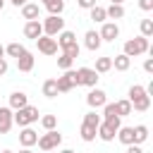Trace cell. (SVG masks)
I'll list each match as a JSON object with an SVG mask.
<instances>
[{
    "mask_svg": "<svg viewBox=\"0 0 153 153\" xmlns=\"http://www.w3.org/2000/svg\"><path fill=\"white\" fill-rule=\"evenodd\" d=\"M12 120H14L19 127H29V124L38 122V108H33V105H24V108H19V110L12 115Z\"/></svg>",
    "mask_w": 153,
    "mask_h": 153,
    "instance_id": "cell-1",
    "label": "cell"
},
{
    "mask_svg": "<svg viewBox=\"0 0 153 153\" xmlns=\"http://www.w3.org/2000/svg\"><path fill=\"white\" fill-rule=\"evenodd\" d=\"M146 50H148V38L146 36H136V38H131V41L124 43V55H129V57L143 55Z\"/></svg>",
    "mask_w": 153,
    "mask_h": 153,
    "instance_id": "cell-2",
    "label": "cell"
},
{
    "mask_svg": "<svg viewBox=\"0 0 153 153\" xmlns=\"http://www.w3.org/2000/svg\"><path fill=\"white\" fill-rule=\"evenodd\" d=\"M74 81H76V86H96V81H98V72L96 69H91V67H79L76 72H74Z\"/></svg>",
    "mask_w": 153,
    "mask_h": 153,
    "instance_id": "cell-3",
    "label": "cell"
},
{
    "mask_svg": "<svg viewBox=\"0 0 153 153\" xmlns=\"http://www.w3.org/2000/svg\"><path fill=\"white\" fill-rule=\"evenodd\" d=\"M38 148L41 151H53V148H57L60 143H62V134L60 131H55V129H48L43 136H38Z\"/></svg>",
    "mask_w": 153,
    "mask_h": 153,
    "instance_id": "cell-4",
    "label": "cell"
},
{
    "mask_svg": "<svg viewBox=\"0 0 153 153\" xmlns=\"http://www.w3.org/2000/svg\"><path fill=\"white\" fill-rule=\"evenodd\" d=\"M41 24H43V33L45 36H57L60 31H65V19L60 14H48V19L41 22Z\"/></svg>",
    "mask_w": 153,
    "mask_h": 153,
    "instance_id": "cell-5",
    "label": "cell"
},
{
    "mask_svg": "<svg viewBox=\"0 0 153 153\" xmlns=\"http://www.w3.org/2000/svg\"><path fill=\"white\" fill-rule=\"evenodd\" d=\"M36 45H38V50L43 53V55H55L57 53V41L53 38V36H38L36 38Z\"/></svg>",
    "mask_w": 153,
    "mask_h": 153,
    "instance_id": "cell-6",
    "label": "cell"
},
{
    "mask_svg": "<svg viewBox=\"0 0 153 153\" xmlns=\"http://www.w3.org/2000/svg\"><path fill=\"white\" fill-rule=\"evenodd\" d=\"M55 81H57V93H67V91H72V88L76 86V81H74V69H65V74L57 76Z\"/></svg>",
    "mask_w": 153,
    "mask_h": 153,
    "instance_id": "cell-7",
    "label": "cell"
},
{
    "mask_svg": "<svg viewBox=\"0 0 153 153\" xmlns=\"http://www.w3.org/2000/svg\"><path fill=\"white\" fill-rule=\"evenodd\" d=\"M103 115H105L103 122H108L112 129H120V127H122L120 115H117V110H115V103H105V105H103Z\"/></svg>",
    "mask_w": 153,
    "mask_h": 153,
    "instance_id": "cell-8",
    "label": "cell"
},
{
    "mask_svg": "<svg viewBox=\"0 0 153 153\" xmlns=\"http://www.w3.org/2000/svg\"><path fill=\"white\" fill-rule=\"evenodd\" d=\"M86 103H88V108H103L105 103H108V98H105V91H100V88H91L88 91V96H86Z\"/></svg>",
    "mask_w": 153,
    "mask_h": 153,
    "instance_id": "cell-9",
    "label": "cell"
},
{
    "mask_svg": "<svg viewBox=\"0 0 153 153\" xmlns=\"http://www.w3.org/2000/svg\"><path fill=\"white\" fill-rule=\"evenodd\" d=\"M98 36H100V41H115L120 36V26L115 22H103V29L98 31Z\"/></svg>",
    "mask_w": 153,
    "mask_h": 153,
    "instance_id": "cell-10",
    "label": "cell"
},
{
    "mask_svg": "<svg viewBox=\"0 0 153 153\" xmlns=\"http://www.w3.org/2000/svg\"><path fill=\"white\" fill-rule=\"evenodd\" d=\"M24 36H26V38H31V41H36L38 36H43V24H41L38 19L26 22V24H24Z\"/></svg>",
    "mask_w": 153,
    "mask_h": 153,
    "instance_id": "cell-11",
    "label": "cell"
},
{
    "mask_svg": "<svg viewBox=\"0 0 153 153\" xmlns=\"http://www.w3.org/2000/svg\"><path fill=\"white\" fill-rule=\"evenodd\" d=\"M36 141H38V134H36L31 127H22V131H19V143H22L24 148H31V146H36Z\"/></svg>",
    "mask_w": 153,
    "mask_h": 153,
    "instance_id": "cell-12",
    "label": "cell"
},
{
    "mask_svg": "<svg viewBox=\"0 0 153 153\" xmlns=\"http://www.w3.org/2000/svg\"><path fill=\"white\" fill-rule=\"evenodd\" d=\"M12 108H5V105H0V134H7L10 129H12Z\"/></svg>",
    "mask_w": 153,
    "mask_h": 153,
    "instance_id": "cell-13",
    "label": "cell"
},
{
    "mask_svg": "<svg viewBox=\"0 0 153 153\" xmlns=\"http://www.w3.org/2000/svg\"><path fill=\"white\" fill-rule=\"evenodd\" d=\"M17 69L19 72H31L33 69V55L29 50H24L19 57H17Z\"/></svg>",
    "mask_w": 153,
    "mask_h": 153,
    "instance_id": "cell-14",
    "label": "cell"
},
{
    "mask_svg": "<svg viewBox=\"0 0 153 153\" xmlns=\"http://www.w3.org/2000/svg\"><path fill=\"white\" fill-rule=\"evenodd\" d=\"M115 134H117V129H112L108 122H100V124L96 127V136H100L103 141H112V139H115Z\"/></svg>",
    "mask_w": 153,
    "mask_h": 153,
    "instance_id": "cell-15",
    "label": "cell"
},
{
    "mask_svg": "<svg viewBox=\"0 0 153 153\" xmlns=\"http://www.w3.org/2000/svg\"><path fill=\"white\" fill-rule=\"evenodd\" d=\"M38 14H41V7H38V5H33V2H24V5H22V17H24L26 22L38 19Z\"/></svg>",
    "mask_w": 153,
    "mask_h": 153,
    "instance_id": "cell-16",
    "label": "cell"
},
{
    "mask_svg": "<svg viewBox=\"0 0 153 153\" xmlns=\"http://www.w3.org/2000/svg\"><path fill=\"white\" fill-rule=\"evenodd\" d=\"M100 43H103V41H100V36H98V31H86V36H84V45H86L88 50L96 53V50L100 48Z\"/></svg>",
    "mask_w": 153,
    "mask_h": 153,
    "instance_id": "cell-17",
    "label": "cell"
},
{
    "mask_svg": "<svg viewBox=\"0 0 153 153\" xmlns=\"http://www.w3.org/2000/svg\"><path fill=\"white\" fill-rule=\"evenodd\" d=\"M129 103H131V110H136V112H146V110L151 108V96L143 93V96H139V98H134V100H129Z\"/></svg>",
    "mask_w": 153,
    "mask_h": 153,
    "instance_id": "cell-18",
    "label": "cell"
},
{
    "mask_svg": "<svg viewBox=\"0 0 153 153\" xmlns=\"http://www.w3.org/2000/svg\"><path fill=\"white\" fill-rule=\"evenodd\" d=\"M24 105H29L26 93H24V91H14V93L10 96V108H12V110H19V108H24Z\"/></svg>",
    "mask_w": 153,
    "mask_h": 153,
    "instance_id": "cell-19",
    "label": "cell"
},
{
    "mask_svg": "<svg viewBox=\"0 0 153 153\" xmlns=\"http://www.w3.org/2000/svg\"><path fill=\"white\" fill-rule=\"evenodd\" d=\"M129 65H131V57H129V55H124V53L112 57V67H115L117 72H127V69H129Z\"/></svg>",
    "mask_w": 153,
    "mask_h": 153,
    "instance_id": "cell-20",
    "label": "cell"
},
{
    "mask_svg": "<svg viewBox=\"0 0 153 153\" xmlns=\"http://www.w3.org/2000/svg\"><path fill=\"white\" fill-rule=\"evenodd\" d=\"M72 43H76V36L72 33V31H60L57 33V48H67V45H72Z\"/></svg>",
    "mask_w": 153,
    "mask_h": 153,
    "instance_id": "cell-21",
    "label": "cell"
},
{
    "mask_svg": "<svg viewBox=\"0 0 153 153\" xmlns=\"http://www.w3.org/2000/svg\"><path fill=\"white\" fill-rule=\"evenodd\" d=\"M115 136H117V139H120V141H122L124 146H129V143H134V129H131V127H120Z\"/></svg>",
    "mask_w": 153,
    "mask_h": 153,
    "instance_id": "cell-22",
    "label": "cell"
},
{
    "mask_svg": "<svg viewBox=\"0 0 153 153\" xmlns=\"http://www.w3.org/2000/svg\"><path fill=\"white\" fill-rule=\"evenodd\" d=\"M93 69H96L98 74H105V72H110V69H112V57H98Z\"/></svg>",
    "mask_w": 153,
    "mask_h": 153,
    "instance_id": "cell-23",
    "label": "cell"
},
{
    "mask_svg": "<svg viewBox=\"0 0 153 153\" xmlns=\"http://www.w3.org/2000/svg\"><path fill=\"white\" fill-rule=\"evenodd\" d=\"M43 96L45 98H55L57 96V81L55 79H45L43 81Z\"/></svg>",
    "mask_w": 153,
    "mask_h": 153,
    "instance_id": "cell-24",
    "label": "cell"
},
{
    "mask_svg": "<svg viewBox=\"0 0 153 153\" xmlns=\"http://www.w3.org/2000/svg\"><path fill=\"white\" fill-rule=\"evenodd\" d=\"M131 129H134V143L141 146V143L148 139V127H146V124H139V127H131Z\"/></svg>",
    "mask_w": 153,
    "mask_h": 153,
    "instance_id": "cell-25",
    "label": "cell"
},
{
    "mask_svg": "<svg viewBox=\"0 0 153 153\" xmlns=\"http://www.w3.org/2000/svg\"><path fill=\"white\" fill-rule=\"evenodd\" d=\"M43 7H45L50 14H62V10H65V0H48Z\"/></svg>",
    "mask_w": 153,
    "mask_h": 153,
    "instance_id": "cell-26",
    "label": "cell"
},
{
    "mask_svg": "<svg viewBox=\"0 0 153 153\" xmlns=\"http://www.w3.org/2000/svg\"><path fill=\"white\" fill-rule=\"evenodd\" d=\"M105 17H110V19H122V17H124V7H122V5H110V7L105 10Z\"/></svg>",
    "mask_w": 153,
    "mask_h": 153,
    "instance_id": "cell-27",
    "label": "cell"
},
{
    "mask_svg": "<svg viewBox=\"0 0 153 153\" xmlns=\"http://www.w3.org/2000/svg\"><path fill=\"white\" fill-rule=\"evenodd\" d=\"M91 19L93 22H98V24H103L108 17H105V7H100V5H93L91 7Z\"/></svg>",
    "mask_w": 153,
    "mask_h": 153,
    "instance_id": "cell-28",
    "label": "cell"
},
{
    "mask_svg": "<svg viewBox=\"0 0 153 153\" xmlns=\"http://www.w3.org/2000/svg\"><path fill=\"white\" fill-rule=\"evenodd\" d=\"M115 110H117V115H120V117L131 115V103H129V100H117V103H115Z\"/></svg>",
    "mask_w": 153,
    "mask_h": 153,
    "instance_id": "cell-29",
    "label": "cell"
},
{
    "mask_svg": "<svg viewBox=\"0 0 153 153\" xmlns=\"http://www.w3.org/2000/svg\"><path fill=\"white\" fill-rule=\"evenodd\" d=\"M24 50H26V48H24L22 43H10V45L5 48V53H7L10 57H19V55H22Z\"/></svg>",
    "mask_w": 153,
    "mask_h": 153,
    "instance_id": "cell-30",
    "label": "cell"
},
{
    "mask_svg": "<svg viewBox=\"0 0 153 153\" xmlns=\"http://www.w3.org/2000/svg\"><path fill=\"white\" fill-rule=\"evenodd\" d=\"M103 120H100V115H96V110H91V112H86L84 115V124H88V127H98Z\"/></svg>",
    "mask_w": 153,
    "mask_h": 153,
    "instance_id": "cell-31",
    "label": "cell"
},
{
    "mask_svg": "<svg viewBox=\"0 0 153 153\" xmlns=\"http://www.w3.org/2000/svg\"><path fill=\"white\" fill-rule=\"evenodd\" d=\"M81 139L84 141H96V127H88V124H81Z\"/></svg>",
    "mask_w": 153,
    "mask_h": 153,
    "instance_id": "cell-32",
    "label": "cell"
},
{
    "mask_svg": "<svg viewBox=\"0 0 153 153\" xmlns=\"http://www.w3.org/2000/svg\"><path fill=\"white\" fill-rule=\"evenodd\" d=\"M41 124H43L45 131H48V129H55V127H57V117H55V115H43V117H41Z\"/></svg>",
    "mask_w": 153,
    "mask_h": 153,
    "instance_id": "cell-33",
    "label": "cell"
},
{
    "mask_svg": "<svg viewBox=\"0 0 153 153\" xmlns=\"http://www.w3.org/2000/svg\"><path fill=\"white\" fill-rule=\"evenodd\" d=\"M141 36L146 38L153 36V19H141Z\"/></svg>",
    "mask_w": 153,
    "mask_h": 153,
    "instance_id": "cell-34",
    "label": "cell"
},
{
    "mask_svg": "<svg viewBox=\"0 0 153 153\" xmlns=\"http://www.w3.org/2000/svg\"><path fill=\"white\" fill-rule=\"evenodd\" d=\"M67 57H72V60H76L79 57V53H81V48H79V43H72V45H67L65 50H62Z\"/></svg>",
    "mask_w": 153,
    "mask_h": 153,
    "instance_id": "cell-35",
    "label": "cell"
},
{
    "mask_svg": "<svg viewBox=\"0 0 153 153\" xmlns=\"http://www.w3.org/2000/svg\"><path fill=\"white\" fill-rule=\"evenodd\" d=\"M72 62H74V60H72V57H67L65 53L57 57V67H60V69H72Z\"/></svg>",
    "mask_w": 153,
    "mask_h": 153,
    "instance_id": "cell-36",
    "label": "cell"
},
{
    "mask_svg": "<svg viewBox=\"0 0 153 153\" xmlns=\"http://www.w3.org/2000/svg\"><path fill=\"white\" fill-rule=\"evenodd\" d=\"M146 93V88L141 86V84H134L131 88H129V100H134V98H139V96H143Z\"/></svg>",
    "mask_w": 153,
    "mask_h": 153,
    "instance_id": "cell-37",
    "label": "cell"
},
{
    "mask_svg": "<svg viewBox=\"0 0 153 153\" xmlns=\"http://www.w3.org/2000/svg\"><path fill=\"white\" fill-rule=\"evenodd\" d=\"M139 7H141L143 12H151V10H153V0H139Z\"/></svg>",
    "mask_w": 153,
    "mask_h": 153,
    "instance_id": "cell-38",
    "label": "cell"
},
{
    "mask_svg": "<svg viewBox=\"0 0 153 153\" xmlns=\"http://www.w3.org/2000/svg\"><path fill=\"white\" fill-rule=\"evenodd\" d=\"M76 5H79L81 10H91V7L96 5V0H76Z\"/></svg>",
    "mask_w": 153,
    "mask_h": 153,
    "instance_id": "cell-39",
    "label": "cell"
},
{
    "mask_svg": "<svg viewBox=\"0 0 153 153\" xmlns=\"http://www.w3.org/2000/svg\"><path fill=\"white\" fill-rule=\"evenodd\" d=\"M127 153H143V151H141L139 143H129V146H127Z\"/></svg>",
    "mask_w": 153,
    "mask_h": 153,
    "instance_id": "cell-40",
    "label": "cell"
},
{
    "mask_svg": "<svg viewBox=\"0 0 153 153\" xmlns=\"http://www.w3.org/2000/svg\"><path fill=\"white\" fill-rule=\"evenodd\" d=\"M143 69H146L148 74H153V57H148V60L143 62Z\"/></svg>",
    "mask_w": 153,
    "mask_h": 153,
    "instance_id": "cell-41",
    "label": "cell"
},
{
    "mask_svg": "<svg viewBox=\"0 0 153 153\" xmlns=\"http://www.w3.org/2000/svg\"><path fill=\"white\" fill-rule=\"evenodd\" d=\"M7 67H10V65H7V60H5V57H0V76H2V74H7Z\"/></svg>",
    "mask_w": 153,
    "mask_h": 153,
    "instance_id": "cell-42",
    "label": "cell"
},
{
    "mask_svg": "<svg viewBox=\"0 0 153 153\" xmlns=\"http://www.w3.org/2000/svg\"><path fill=\"white\" fill-rule=\"evenodd\" d=\"M10 2H12V5H14V7H22V5H24V2H26V0H10Z\"/></svg>",
    "mask_w": 153,
    "mask_h": 153,
    "instance_id": "cell-43",
    "label": "cell"
},
{
    "mask_svg": "<svg viewBox=\"0 0 153 153\" xmlns=\"http://www.w3.org/2000/svg\"><path fill=\"white\" fill-rule=\"evenodd\" d=\"M110 2H112V5H122L124 0H110Z\"/></svg>",
    "mask_w": 153,
    "mask_h": 153,
    "instance_id": "cell-44",
    "label": "cell"
},
{
    "mask_svg": "<svg viewBox=\"0 0 153 153\" xmlns=\"http://www.w3.org/2000/svg\"><path fill=\"white\" fill-rule=\"evenodd\" d=\"M19 153H33V151H31V148H22Z\"/></svg>",
    "mask_w": 153,
    "mask_h": 153,
    "instance_id": "cell-45",
    "label": "cell"
},
{
    "mask_svg": "<svg viewBox=\"0 0 153 153\" xmlns=\"http://www.w3.org/2000/svg\"><path fill=\"white\" fill-rule=\"evenodd\" d=\"M60 153H74V151H72V148H65V151H60Z\"/></svg>",
    "mask_w": 153,
    "mask_h": 153,
    "instance_id": "cell-46",
    "label": "cell"
},
{
    "mask_svg": "<svg viewBox=\"0 0 153 153\" xmlns=\"http://www.w3.org/2000/svg\"><path fill=\"white\" fill-rule=\"evenodd\" d=\"M2 55H5V48H2V45H0V57H2Z\"/></svg>",
    "mask_w": 153,
    "mask_h": 153,
    "instance_id": "cell-47",
    "label": "cell"
},
{
    "mask_svg": "<svg viewBox=\"0 0 153 153\" xmlns=\"http://www.w3.org/2000/svg\"><path fill=\"white\" fill-rule=\"evenodd\" d=\"M2 7H5V0H0V10H2Z\"/></svg>",
    "mask_w": 153,
    "mask_h": 153,
    "instance_id": "cell-48",
    "label": "cell"
},
{
    "mask_svg": "<svg viewBox=\"0 0 153 153\" xmlns=\"http://www.w3.org/2000/svg\"><path fill=\"white\" fill-rule=\"evenodd\" d=\"M0 153H12V151H0Z\"/></svg>",
    "mask_w": 153,
    "mask_h": 153,
    "instance_id": "cell-49",
    "label": "cell"
},
{
    "mask_svg": "<svg viewBox=\"0 0 153 153\" xmlns=\"http://www.w3.org/2000/svg\"><path fill=\"white\" fill-rule=\"evenodd\" d=\"M41 153H50V151H41Z\"/></svg>",
    "mask_w": 153,
    "mask_h": 153,
    "instance_id": "cell-50",
    "label": "cell"
},
{
    "mask_svg": "<svg viewBox=\"0 0 153 153\" xmlns=\"http://www.w3.org/2000/svg\"><path fill=\"white\" fill-rule=\"evenodd\" d=\"M45 2H48V0H43V5H45Z\"/></svg>",
    "mask_w": 153,
    "mask_h": 153,
    "instance_id": "cell-51",
    "label": "cell"
}]
</instances>
